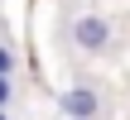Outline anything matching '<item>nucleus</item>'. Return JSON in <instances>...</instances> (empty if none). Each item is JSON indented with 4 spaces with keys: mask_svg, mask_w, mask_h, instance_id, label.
Listing matches in <instances>:
<instances>
[{
    "mask_svg": "<svg viewBox=\"0 0 130 120\" xmlns=\"http://www.w3.org/2000/svg\"><path fill=\"white\" fill-rule=\"evenodd\" d=\"M0 120H10V115H5V111H0Z\"/></svg>",
    "mask_w": 130,
    "mask_h": 120,
    "instance_id": "39448f33",
    "label": "nucleus"
},
{
    "mask_svg": "<svg viewBox=\"0 0 130 120\" xmlns=\"http://www.w3.org/2000/svg\"><path fill=\"white\" fill-rule=\"evenodd\" d=\"M10 72H14V48L0 43V77H10Z\"/></svg>",
    "mask_w": 130,
    "mask_h": 120,
    "instance_id": "7ed1b4c3",
    "label": "nucleus"
},
{
    "mask_svg": "<svg viewBox=\"0 0 130 120\" xmlns=\"http://www.w3.org/2000/svg\"><path fill=\"white\" fill-rule=\"evenodd\" d=\"M72 43H77L82 53H106V43H111V24H106L101 14H77V24H72Z\"/></svg>",
    "mask_w": 130,
    "mask_h": 120,
    "instance_id": "f257e3e1",
    "label": "nucleus"
},
{
    "mask_svg": "<svg viewBox=\"0 0 130 120\" xmlns=\"http://www.w3.org/2000/svg\"><path fill=\"white\" fill-rule=\"evenodd\" d=\"M58 106H63L68 120H96L101 115V96H96L92 87H68V91L58 96Z\"/></svg>",
    "mask_w": 130,
    "mask_h": 120,
    "instance_id": "f03ea898",
    "label": "nucleus"
},
{
    "mask_svg": "<svg viewBox=\"0 0 130 120\" xmlns=\"http://www.w3.org/2000/svg\"><path fill=\"white\" fill-rule=\"evenodd\" d=\"M10 96H14V87H10V77H0V111L10 106Z\"/></svg>",
    "mask_w": 130,
    "mask_h": 120,
    "instance_id": "20e7f679",
    "label": "nucleus"
}]
</instances>
